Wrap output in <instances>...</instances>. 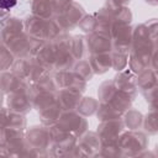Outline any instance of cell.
I'll return each mask as SVG.
<instances>
[{
  "mask_svg": "<svg viewBox=\"0 0 158 158\" xmlns=\"http://www.w3.org/2000/svg\"><path fill=\"white\" fill-rule=\"evenodd\" d=\"M17 0H0V9L10 10L16 5Z\"/></svg>",
  "mask_w": 158,
  "mask_h": 158,
  "instance_id": "cell-1",
  "label": "cell"
}]
</instances>
